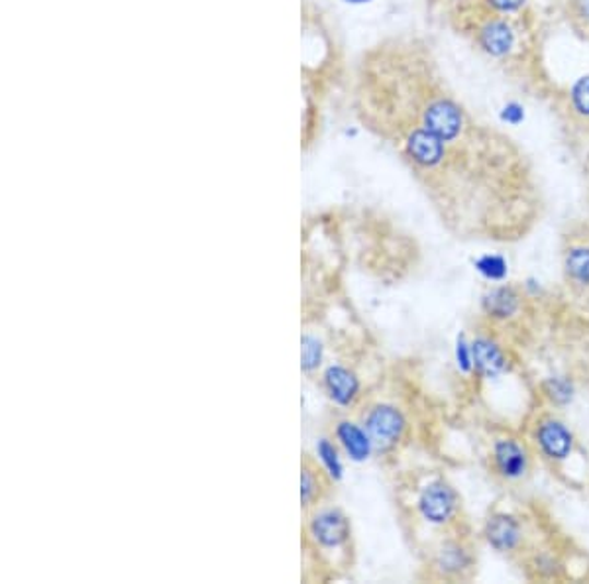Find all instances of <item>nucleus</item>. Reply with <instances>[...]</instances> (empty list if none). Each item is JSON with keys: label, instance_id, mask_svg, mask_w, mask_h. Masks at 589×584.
<instances>
[{"label": "nucleus", "instance_id": "obj_1", "mask_svg": "<svg viewBox=\"0 0 589 584\" xmlns=\"http://www.w3.org/2000/svg\"><path fill=\"white\" fill-rule=\"evenodd\" d=\"M340 54L329 19L315 0H301V148L317 144L330 95L340 81Z\"/></svg>", "mask_w": 589, "mask_h": 584}, {"label": "nucleus", "instance_id": "obj_2", "mask_svg": "<svg viewBox=\"0 0 589 584\" xmlns=\"http://www.w3.org/2000/svg\"><path fill=\"white\" fill-rule=\"evenodd\" d=\"M416 506L428 524L445 526V524H450L458 514L460 498L455 488L445 480H433L423 488Z\"/></svg>", "mask_w": 589, "mask_h": 584}, {"label": "nucleus", "instance_id": "obj_3", "mask_svg": "<svg viewBox=\"0 0 589 584\" xmlns=\"http://www.w3.org/2000/svg\"><path fill=\"white\" fill-rule=\"evenodd\" d=\"M534 443L542 457L551 463H564L570 458L576 445L572 429L556 418L542 419L534 428Z\"/></svg>", "mask_w": 589, "mask_h": 584}, {"label": "nucleus", "instance_id": "obj_4", "mask_svg": "<svg viewBox=\"0 0 589 584\" xmlns=\"http://www.w3.org/2000/svg\"><path fill=\"white\" fill-rule=\"evenodd\" d=\"M492 463L497 477L509 482H517L527 477L531 467V457L519 439L502 437L495 439L493 443Z\"/></svg>", "mask_w": 589, "mask_h": 584}, {"label": "nucleus", "instance_id": "obj_5", "mask_svg": "<svg viewBox=\"0 0 589 584\" xmlns=\"http://www.w3.org/2000/svg\"><path fill=\"white\" fill-rule=\"evenodd\" d=\"M364 423L369 437L379 447H396L405 435V416L389 404H379L369 409Z\"/></svg>", "mask_w": 589, "mask_h": 584}, {"label": "nucleus", "instance_id": "obj_6", "mask_svg": "<svg viewBox=\"0 0 589 584\" xmlns=\"http://www.w3.org/2000/svg\"><path fill=\"white\" fill-rule=\"evenodd\" d=\"M472 352L473 374L483 381H495L509 371L507 351L492 337L478 335L472 341Z\"/></svg>", "mask_w": 589, "mask_h": 584}, {"label": "nucleus", "instance_id": "obj_7", "mask_svg": "<svg viewBox=\"0 0 589 584\" xmlns=\"http://www.w3.org/2000/svg\"><path fill=\"white\" fill-rule=\"evenodd\" d=\"M483 537L493 551L513 553L521 546V519L513 514H507V512H497V514L487 517V522L483 526Z\"/></svg>", "mask_w": 589, "mask_h": 584}, {"label": "nucleus", "instance_id": "obj_8", "mask_svg": "<svg viewBox=\"0 0 589 584\" xmlns=\"http://www.w3.org/2000/svg\"><path fill=\"white\" fill-rule=\"evenodd\" d=\"M522 307V295L515 285L499 283L482 295V312L495 323L511 322Z\"/></svg>", "mask_w": 589, "mask_h": 584}, {"label": "nucleus", "instance_id": "obj_9", "mask_svg": "<svg viewBox=\"0 0 589 584\" xmlns=\"http://www.w3.org/2000/svg\"><path fill=\"white\" fill-rule=\"evenodd\" d=\"M310 536L327 549L342 547L350 539V522L340 510H325L310 522Z\"/></svg>", "mask_w": 589, "mask_h": 584}, {"label": "nucleus", "instance_id": "obj_10", "mask_svg": "<svg viewBox=\"0 0 589 584\" xmlns=\"http://www.w3.org/2000/svg\"><path fill=\"white\" fill-rule=\"evenodd\" d=\"M325 389L334 404L350 408L360 396V381L356 374L344 366H330L325 372Z\"/></svg>", "mask_w": 589, "mask_h": 584}, {"label": "nucleus", "instance_id": "obj_11", "mask_svg": "<svg viewBox=\"0 0 589 584\" xmlns=\"http://www.w3.org/2000/svg\"><path fill=\"white\" fill-rule=\"evenodd\" d=\"M337 439L349 458L356 460V463H362L372 455L374 441L369 437L366 429L360 428L354 421H346V419L340 421L337 425Z\"/></svg>", "mask_w": 589, "mask_h": 584}, {"label": "nucleus", "instance_id": "obj_12", "mask_svg": "<svg viewBox=\"0 0 589 584\" xmlns=\"http://www.w3.org/2000/svg\"><path fill=\"white\" fill-rule=\"evenodd\" d=\"M436 567L446 576H464L473 567L472 551L460 541H448L436 556Z\"/></svg>", "mask_w": 589, "mask_h": 584}, {"label": "nucleus", "instance_id": "obj_13", "mask_svg": "<svg viewBox=\"0 0 589 584\" xmlns=\"http://www.w3.org/2000/svg\"><path fill=\"white\" fill-rule=\"evenodd\" d=\"M541 392L544 399L554 408H566L576 398L578 389H576V384L570 376L556 374V376H549L546 381H542Z\"/></svg>", "mask_w": 589, "mask_h": 584}, {"label": "nucleus", "instance_id": "obj_14", "mask_svg": "<svg viewBox=\"0 0 589 584\" xmlns=\"http://www.w3.org/2000/svg\"><path fill=\"white\" fill-rule=\"evenodd\" d=\"M566 278L578 288H589V246H574L564 256Z\"/></svg>", "mask_w": 589, "mask_h": 584}, {"label": "nucleus", "instance_id": "obj_15", "mask_svg": "<svg viewBox=\"0 0 589 584\" xmlns=\"http://www.w3.org/2000/svg\"><path fill=\"white\" fill-rule=\"evenodd\" d=\"M480 39H482L483 48L487 49L492 56H505L513 48L515 36L505 22H490L482 30Z\"/></svg>", "mask_w": 589, "mask_h": 584}, {"label": "nucleus", "instance_id": "obj_16", "mask_svg": "<svg viewBox=\"0 0 589 584\" xmlns=\"http://www.w3.org/2000/svg\"><path fill=\"white\" fill-rule=\"evenodd\" d=\"M473 268L483 280L492 283L505 282L509 276V262L502 254H483L480 258H475Z\"/></svg>", "mask_w": 589, "mask_h": 584}, {"label": "nucleus", "instance_id": "obj_17", "mask_svg": "<svg viewBox=\"0 0 589 584\" xmlns=\"http://www.w3.org/2000/svg\"><path fill=\"white\" fill-rule=\"evenodd\" d=\"M317 448H319L320 463L327 470V475L332 480H340L342 472H344V467H342V460H340L339 448L334 447L329 439H322Z\"/></svg>", "mask_w": 589, "mask_h": 584}, {"label": "nucleus", "instance_id": "obj_18", "mask_svg": "<svg viewBox=\"0 0 589 584\" xmlns=\"http://www.w3.org/2000/svg\"><path fill=\"white\" fill-rule=\"evenodd\" d=\"M320 494V472L317 468H303V477H301V498H303V506L309 507Z\"/></svg>", "mask_w": 589, "mask_h": 584}, {"label": "nucleus", "instance_id": "obj_19", "mask_svg": "<svg viewBox=\"0 0 589 584\" xmlns=\"http://www.w3.org/2000/svg\"><path fill=\"white\" fill-rule=\"evenodd\" d=\"M455 359L458 371L462 374H473L472 341L466 335H458L455 347Z\"/></svg>", "mask_w": 589, "mask_h": 584}, {"label": "nucleus", "instance_id": "obj_20", "mask_svg": "<svg viewBox=\"0 0 589 584\" xmlns=\"http://www.w3.org/2000/svg\"><path fill=\"white\" fill-rule=\"evenodd\" d=\"M322 361V347L317 339L305 337L303 339V369L305 371H315Z\"/></svg>", "mask_w": 589, "mask_h": 584}, {"label": "nucleus", "instance_id": "obj_21", "mask_svg": "<svg viewBox=\"0 0 589 584\" xmlns=\"http://www.w3.org/2000/svg\"><path fill=\"white\" fill-rule=\"evenodd\" d=\"M572 101H574V107L578 108V113L589 117V75L588 78H581L574 89H572Z\"/></svg>", "mask_w": 589, "mask_h": 584}, {"label": "nucleus", "instance_id": "obj_22", "mask_svg": "<svg viewBox=\"0 0 589 584\" xmlns=\"http://www.w3.org/2000/svg\"><path fill=\"white\" fill-rule=\"evenodd\" d=\"M522 118H525V108L517 103H509L507 107L503 108V120L509 122V125H519Z\"/></svg>", "mask_w": 589, "mask_h": 584}, {"label": "nucleus", "instance_id": "obj_23", "mask_svg": "<svg viewBox=\"0 0 589 584\" xmlns=\"http://www.w3.org/2000/svg\"><path fill=\"white\" fill-rule=\"evenodd\" d=\"M558 569H561V565L556 563L554 557H541V559H537V571L542 576H544V571H549V579H554V576H558Z\"/></svg>", "mask_w": 589, "mask_h": 584}, {"label": "nucleus", "instance_id": "obj_24", "mask_svg": "<svg viewBox=\"0 0 589 584\" xmlns=\"http://www.w3.org/2000/svg\"><path fill=\"white\" fill-rule=\"evenodd\" d=\"M522 288H525V292H527V295H532V297H539V295H542V283L537 280V278H527L525 280V283H522Z\"/></svg>", "mask_w": 589, "mask_h": 584}, {"label": "nucleus", "instance_id": "obj_25", "mask_svg": "<svg viewBox=\"0 0 589 584\" xmlns=\"http://www.w3.org/2000/svg\"><path fill=\"white\" fill-rule=\"evenodd\" d=\"M495 9L499 10H515L521 7L525 0H490Z\"/></svg>", "mask_w": 589, "mask_h": 584}]
</instances>
